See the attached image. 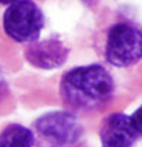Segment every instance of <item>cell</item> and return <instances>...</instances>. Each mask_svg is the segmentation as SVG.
<instances>
[{
  "label": "cell",
  "mask_w": 142,
  "mask_h": 147,
  "mask_svg": "<svg viewBox=\"0 0 142 147\" xmlns=\"http://www.w3.org/2000/svg\"><path fill=\"white\" fill-rule=\"evenodd\" d=\"M34 134L21 124H9L0 133V147H31Z\"/></svg>",
  "instance_id": "cell-7"
},
{
  "label": "cell",
  "mask_w": 142,
  "mask_h": 147,
  "mask_svg": "<svg viewBox=\"0 0 142 147\" xmlns=\"http://www.w3.org/2000/svg\"><path fill=\"white\" fill-rule=\"evenodd\" d=\"M141 136V107L132 114H109L101 124L102 147H131Z\"/></svg>",
  "instance_id": "cell-5"
},
{
  "label": "cell",
  "mask_w": 142,
  "mask_h": 147,
  "mask_svg": "<svg viewBox=\"0 0 142 147\" xmlns=\"http://www.w3.org/2000/svg\"><path fill=\"white\" fill-rule=\"evenodd\" d=\"M4 33L17 43H34L44 29V14L33 0H19L3 14Z\"/></svg>",
  "instance_id": "cell-3"
},
{
  "label": "cell",
  "mask_w": 142,
  "mask_h": 147,
  "mask_svg": "<svg viewBox=\"0 0 142 147\" xmlns=\"http://www.w3.org/2000/svg\"><path fill=\"white\" fill-rule=\"evenodd\" d=\"M104 56L115 67H131L139 63L142 56L141 27L128 20L112 24L105 37Z\"/></svg>",
  "instance_id": "cell-2"
},
{
  "label": "cell",
  "mask_w": 142,
  "mask_h": 147,
  "mask_svg": "<svg viewBox=\"0 0 142 147\" xmlns=\"http://www.w3.org/2000/svg\"><path fill=\"white\" fill-rule=\"evenodd\" d=\"M70 54V49L57 37H50L43 42L30 43L26 50L24 56L27 61L39 69L51 70L61 67Z\"/></svg>",
  "instance_id": "cell-6"
},
{
  "label": "cell",
  "mask_w": 142,
  "mask_h": 147,
  "mask_svg": "<svg viewBox=\"0 0 142 147\" xmlns=\"http://www.w3.org/2000/svg\"><path fill=\"white\" fill-rule=\"evenodd\" d=\"M16 1H19V0H0V4H7V6H10V4H13V3H16Z\"/></svg>",
  "instance_id": "cell-8"
},
{
  "label": "cell",
  "mask_w": 142,
  "mask_h": 147,
  "mask_svg": "<svg viewBox=\"0 0 142 147\" xmlns=\"http://www.w3.org/2000/svg\"><path fill=\"white\" fill-rule=\"evenodd\" d=\"M114 90V79L101 64L74 67L64 73L60 83L64 103L77 111H93L104 107L112 98Z\"/></svg>",
  "instance_id": "cell-1"
},
{
  "label": "cell",
  "mask_w": 142,
  "mask_h": 147,
  "mask_svg": "<svg viewBox=\"0 0 142 147\" xmlns=\"http://www.w3.org/2000/svg\"><path fill=\"white\" fill-rule=\"evenodd\" d=\"M36 130L53 147H74L83 137L77 117L65 111H53L36 121Z\"/></svg>",
  "instance_id": "cell-4"
}]
</instances>
